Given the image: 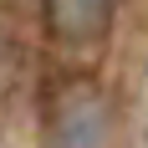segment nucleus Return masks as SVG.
<instances>
[{"instance_id":"obj_2","label":"nucleus","mask_w":148,"mask_h":148,"mask_svg":"<svg viewBox=\"0 0 148 148\" xmlns=\"http://www.w3.org/2000/svg\"><path fill=\"white\" fill-rule=\"evenodd\" d=\"M46 21H51V36L56 41L87 51L112 26V0H46Z\"/></svg>"},{"instance_id":"obj_1","label":"nucleus","mask_w":148,"mask_h":148,"mask_svg":"<svg viewBox=\"0 0 148 148\" xmlns=\"http://www.w3.org/2000/svg\"><path fill=\"white\" fill-rule=\"evenodd\" d=\"M46 148H107V97L97 87H66L46 128Z\"/></svg>"}]
</instances>
